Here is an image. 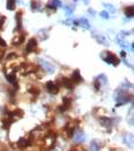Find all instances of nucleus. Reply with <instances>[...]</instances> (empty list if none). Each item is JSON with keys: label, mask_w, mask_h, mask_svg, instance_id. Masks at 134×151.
Wrapping results in <instances>:
<instances>
[{"label": "nucleus", "mask_w": 134, "mask_h": 151, "mask_svg": "<svg viewBox=\"0 0 134 151\" xmlns=\"http://www.w3.org/2000/svg\"><path fill=\"white\" fill-rule=\"evenodd\" d=\"M100 123L102 124L103 126H105V127L111 126V119H109V118H101L100 119Z\"/></svg>", "instance_id": "obj_14"}, {"label": "nucleus", "mask_w": 134, "mask_h": 151, "mask_svg": "<svg viewBox=\"0 0 134 151\" xmlns=\"http://www.w3.org/2000/svg\"><path fill=\"white\" fill-rule=\"evenodd\" d=\"M36 47H37V40H36V38H31L30 40H29V43H28V45H27L25 51H27V53H31V52H33L36 49Z\"/></svg>", "instance_id": "obj_4"}, {"label": "nucleus", "mask_w": 134, "mask_h": 151, "mask_svg": "<svg viewBox=\"0 0 134 151\" xmlns=\"http://www.w3.org/2000/svg\"><path fill=\"white\" fill-rule=\"evenodd\" d=\"M125 55H126L125 54V52H122V56H123V57H125Z\"/></svg>", "instance_id": "obj_26"}, {"label": "nucleus", "mask_w": 134, "mask_h": 151, "mask_svg": "<svg viewBox=\"0 0 134 151\" xmlns=\"http://www.w3.org/2000/svg\"><path fill=\"white\" fill-rule=\"evenodd\" d=\"M62 84H63V86H65L67 88H71L72 80L71 79H68V78H63V79H62Z\"/></svg>", "instance_id": "obj_12"}, {"label": "nucleus", "mask_w": 134, "mask_h": 151, "mask_svg": "<svg viewBox=\"0 0 134 151\" xmlns=\"http://www.w3.org/2000/svg\"><path fill=\"white\" fill-rule=\"evenodd\" d=\"M6 7L8 11H14L15 9V0H7Z\"/></svg>", "instance_id": "obj_13"}, {"label": "nucleus", "mask_w": 134, "mask_h": 151, "mask_svg": "<svg viewBox=\"0 0 134 151\" xmlns=\"http://www.w3.org/2000/svg\"><path fill=\"white\" fill-rule=\"evenodd\" d=\"M4 23H5V17L2 16V17L0 19V29L2 28V25H4Z\"/></svg>", "instance_id": "obj_22"}, {"label": "nucleus", "mask_w": 134, "mask_h": 151, "mask_svg": "<svg viewBox=\"0 0 134 151\" xmlns=\"http://www.w3.org/2000/svg\"><path fill=\"white\" fill-rule=\"evenodd\" d=\"M24 41V36L23 34H17L13 38V43L14 45H21V43Z\"/></svg>", "instance_id": "obj_10"}, {"label": "nucleus", "mask_w": 134, "mask_h": 151, "mask_svg": "<svg viewBox=\"0 0 134 151\" xmlns=\"http://www.w3.org/2000/svg\"><path fill=\"white\" fill-rule=\"evenodd\" d=\"M125 15L127 16V19H132L134 16V7L133 6H130V7H126L125 8Z\"/></svg>", "instance_id": "obj_11"}, {"label": "nucleus", "mask_w": 134, "mask_h": 151, "mask_svg": "<svg viewBox=\"0 0 134 151\" xmlns=\"http://www.w3.org/2000/svg\"><path fill=\"white\" fill-rule=\"evenodd\" d=\"M100 16L107 20V19H109V13H108V11H103L100 13Z\"/></svg>", "instance_id": "obj_21"}, {"label": "nucleus", "mask_w": 134, "mask_h": 151, "mask_svg": "<svg viewBox=\"0 0 134 151\" xmlns=\"http://www.w3.org/2000/svg\"><path fill=\"white\" fill-rule=\"evenodd\" d=\"M75 139L77 142H82L84 141V134H82V132H78L76 135H75Z\"/></svg>", "instance_id": "obj_17"}, {"label": "nucleus", "mask_w": 134, "mask_h": 151, "mask_svg": "<svg viewBox=\"0 0 134 151\" xmlns=\"http://www.w3.org/2000/svg\"><path fill=\"white\" fill-rule=\"evenodd\" d=\"M46 88L51 94H57V92H59V87L56 86V84H54L53 81H48L46 84Z\"/></svg>", "instance_id": "obj_5"}, {"label": "nucleus", "mask_w": 134, "mask_h": 151, "mask_svg": "<svg viewBox=\"0 0 134 151\" xmlns=\"http://www.w3.org/2000/svg\"><path fill=\"white\" fill-rule=\"evenodd\" d=\"M47 7H48L49 9H52V11H55L56 8L62 7V2L60 1V0H51V1H49V4L47 5Z\"/></svg>", "instance_id": "obj_7"}, {"label": "nucleus", "mask_w": 134, "mask_h": 151, "mask_svg": "<svg viewBox=\"0 0 134 151\" xmlns=\"http://www.w3.org/2000/svg\"><path fill=\"white\" fill-rule=\"evenodd\" d=\"M103 7L107 9L105 11H110V13H115V11H116L115 6H113L111 4H103Z\"/></svg>", "instance_id": "obj_15"}, {"label": "nucleus", "mask_w": 134, "mask_h": 151, "mask_svg": "<svg viewBox=\"0 0 134 151\" xmlns=\"http://www.w3.org/2000/svg\"><path fill=\"white\" fill-rule=\"evenodd\" d=\"M7 79L9 80L11 84H15V81H16V77H15V75H13V73L7 75Z\"/></svg>", "instance_id": "obj_19"}, {"label": "nucleus", "mask_w": 134, "mask_h": 151, "mask_svg": "<svg viewBox=\"0 0 134 151\" xmlns=\"http://www.w3.org/2000/svg\"><path fill=\"white\" fill-rule=\"evenodd\" d=\"M38 62H39V64H40V66L45 70V72L46 73H53L54 71H55V66L52 64V63H49V62H47V61H45V60H38Z\"/></svg>", "instance_id": "obj_2"}, {"label": "nucleus", "mask_w": 134, "mask_h": 151, "mask_svg": "<svg viewBox=\"0 0 134 151\" xmlns=\"http://www.w3.org/2000/svg\"><path fill=\"white\" fill-rule=\"evenodd\" d=\"M27 145H29V141L27 139H21L20 142H19V147L20 148H25Z\"/></svg>", "instance_id": "obj_16"}, {"label": "nucleus", "mask_w": 134, "mask_h": 151, "mask_svg": "<svg viewBox=\"0 0 134 151\" xmlns=\"http://www.w3.org/2000/svg\"><path fill=\"white\" fill-rule=\"evenodd\" d=\"M84 1V4H88V0H82Z\"/></svg>", "instance_id": "obj_25"}, {"label": "nucleus", "mask_w": 134, "mask_h": 151, "mask_svg": "<svg viewBox=\"0 0 134 151\" xmlns=\"http://www.w3.org/2000/svg\"><path fill=\"white\" fill-rule=\"evenodd\" d=\"M101 55H102L103 61H105L107 63L113 64V65H115V66H117V65L119 64V60H118V57H117L116 55H113V53H109V52H103Z\"/></svg>", "instance_id": "obj_1"}, {"label": "nucleus", "mask_w": 134, "mask_h": 151, "mask_svg": "<svg viewBox=\"0 0 134 151\" xmlns=\"http://www.w3.org/2000/svg\"><path fill=\"white\" fill-rule=\"evenodd\" d=\"M93 37H94V39H95L97 43H102V45H109L108 40H107V38H104L102 34H100V33L93 32Z\"/></svg>", "instance_id": "obj_6"}, {"label": "nucleus", "mask_w": 134, "mask_h": 151, "mask_svg": "<svg viewBox=\"0 0 134 151\" xmlns=\"http://www.w3.org/2000/svg\"><path fill=\"white\" fill-rule=\"evenodd\" d=\"M90 11V14H92V15H94V11H93V9H88Z\"/></svg>", "instance_id": "obj_24"}, {"label": "nucleus", "mask_w": 134, "mask_h": 151, "mask_svg": "<svg viewBox=\"0 0 134 151\" xmlns=\"http://www.w3.org/2000/svg\"><path fill=\"white\" fill-rule=\"evenodd\" d=\"M21 16H22V13L19 11V13H17V15H16V22H17V28H19V29H21V22H22Z\"/></svg>", "instance_id": "obj_18"}, {"label": "nucleus", "mask_w": 134, "mask_h": 151, "mask_svg": "<svg viewBox=\"0 0 134 151\" xmlns=\"http://www.w3.org/2000/svg\"><path fill=\"white\" fill-rule=\"evenodd\" d=\"M76 24H78L79 26H82V29H86V30H88L91 28L90 22H88V20H86V19H79L78 21L76 22Z\"/></svg>", "instance_id": "obj_8"}, {"label": "nucleus", "mask_w": 134, "mask_h": 151, "mask_svg": "<svg viewBox=\"0 0 134 151\" xmlns=\"http://www.w3.org/2000/svg\"><path fill=\"white\" fill-rule=\"evenodd\" d=\"M126 36H127V33L122 31V32L118 33V36H117V43H119L122 47H127V43H125V40H126Z\"/></svg>", "instance_id": "obj_3"}, {"label": "nucleus", "mask_w": 134, "mask_h": 151, "mask_svg": "<svg viewBox=\"0 0 134 151\" xmlns=\"http://www.w3.org/2000/svg\"><path fill=\"white\" fill-rule=\"evenodd\" d=\"M64 9H65V14L67 15H71L72 13H73V8L69 7V6H64Z\"/></svg>", "instance_id": "obj_20"}, {"label": "nucleus", "mask_w": 134, "mask_h": 151, "mask_svg": "<svg viewBox=\"0 0 134 151\" xmlns=\"http://www.w3.org/2000/svg\"><path fill=\"white\" fill-rule=\"evenodd\" d=\"M72 80H73L75 83H80L82 80L79 70H75V71H73V73H72Z\"/></svg>", "instance_id": "obj_9"}, {"label": "nucleus", "mask_w": 134, "mask_h": 151, "mask_svg": "<svg viewBox=\"0 0 134 151\" xmlns=\"http://www.w3.org/2000/svg\"><path fill=\"white\" fill-rule=\"evenodd\" d=\"M92 145H93V151L97 150V145L95 144V142H92Z\"/></svg>", "instance_id": "obj_23"}]
</instances>
